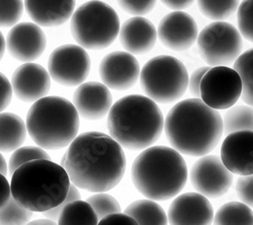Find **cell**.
I'll use <instances>...</instances> for the list:
<instances>
[{
	"label": "cell",
	"instance_id": "11",
	"mask_svg": "<svg viewBox=\"0 0 253 225\" xmlns=\"http://www.w3.org/2000/svg\"><path fill=\"white\" fill-rule=\"evenodd\" d=\"M91 62L88 53L80 46L67 44L56 48L50 55V77L65 87H79L87 78Z\"/></svg>",
	"mask_w": 253,
	"mask_h": 225
},
{
	"label": "cell",
	"instance_id": "39",
	"mask_svg": "<svg viewBox=\"0 0 253 225\" xmlns=\"http://www.w3.org/2000/svg\"><path fill=\"white\" fill-rule=\"evenodd\" d=\"M97 225H138V223L129 215L125 213H116L104 217Z\"/></svg>",
	"mask_w": 253,
	"mask_h": 225
},
{
	"label": "cell",
	"instance_id": "36",
	"mask_svg": "<svg viewBox=\"0 0 253 225\" xmlns=\"http://www.w3.org/2000/svg\"><path fill=\"white\" fill-rule=\"evenodd\" d=\"M81 200V195L79 193V190L77 187H75L74 185H70V188H69V192H68V195L66 197V199L64 200V202H63L60 206L54 208V209H51L49 211H46L44 212V217H46V219H50L52 221H57L59 219V216H60V213L62 211V209L64 208L67 204L71 203V202H75V201H79Z\"/></svg>",
	"mask_w": 253,
	"mask_h": 225
},
{
	"label": "cell",
	"instance_id": "13",
	"mask_svg": "<svg viewBox=\"0 0 253 225\" xmlns=\"http://www.w3.org/2000/svg\"><path fill=\"white\" fill-rule=\"evenodd\" d=\"M141 68L135 56L128 52L116 51L108 54L99 64L102 84L114 90L133 88L140 78Z\"/></svg>",
	"mask_w": 253,
	"mask_h": 225
},
{
	"label": "cell",
	"instance_id": "6",
	"mask_svg": "<svg viewBox=\"0 0 253 225\" xmlns=\"http://www.w3.org/2000/svg\"><path fill=\"white\" fill-rule=\"evenodd\" d=\"M27 130L43 149L55 150L70 145L79 131V115L71 101L61 96H46L30 108Z\"/></svg>",
	"mask_w": 253,
	"mask_h": 225
},
{
	"label": "cell",
	"instance_id": "3",
	"mask_svg": "<svg viewBox=\"0 0 253 225\" xmlns=\"http://www.w3.org/2000/svg\"><path fill=\"white\" fill-rule=\"evenodd\" d=\"M110 136L129 150H145L158 141L164 118L158 105L145 95L130 94L117 100L108 116Z\"/></svg>",
	"mask_w": 253,
	"mask_h": 225
},
{
	"label": "cell",
	"instance_id": "14",
	"mask_svg": "<svg viewBox=\"0 0 253 225\" xmlns=\"http://www.w3.org/2000/svg\"><path fill=\"white\" fill-rule=\"evenodd\" d=\"M157 37L166 48L177 52L185 51L197 42L199 28L191 14L173 11L160 20Z\"/></svg>",
	"mask_w": 253,
	"mask_h": 225
},
{
	"label": "cell",
	"instance_id": "4",
	"mask_svg": "<svg viewBox=\"0 0 253 225\" xmlns=\"http://www.w3.org/2000/svg\"><path fill=\"white\" fill-rule=\"evenodd\" d=\"M70 182L65 169L60 165L46 159L33 160L11 176V196L24 208L44 213L64 202Z\"/></svg>",
	"mask_w": 253,
	"mask_h": 225
},
{
	"label": "cell",
	"instance_id": "17",
	"mask_svg": "<svg viewBox=\"0 0 253 225\" xmlns=\"http://www.w3.org/2000/svg\"><path fill=\"white\" fill-rule=\"evenodd\" d=\"M220 158L233 175H253V132L239 131L227 135L222 143Z\"/></svg>",
	"mask_w": 253,
	"mask_h": 225
},
{
	"label": "cell",
	"instance_id": "28",
	"mask_svg": "<svg viewBox=\"0 0 253 225\" xmlns=\"http://www.w3.org/2000/svg\"><path fill=\"white\" fill-rule=\"evenodd\" d=\"M204 16L215 22H224L234 14L239 7V1H200L197 2Z\"/></svg>",
	"mask_w": 253,
	"mask_h": 225
},
{
	"label": "cell",
	"instance_id": "12",
	"mask_svg": "<svg viewBox=\"0 0 253 225\" xmlns=\"http://www.w3.org/2000/svg\"><path fill=\"white\" fill-rule=\"evenodd\" d=\"M189 178L197 193L207 199L224 196L233 183V174L226 169L217 155H205L197 160Z\"/></svg>",
	"mask_w": 253,
	"mask_h": 225
},
{
	"label": "cell",
	"instance_id": "15",
	"mask_svg": "<svg viewBox=\"0 0 253 225\" xmlns=\"http://www.w3.org/2000/svg\"><path fill=\"white\" fill-rule=\"evenodd\" d=\"M47 46L45 33L34 23L16 24L8 33L6 47L9 54L22 62H33L43 55Z\"/></svg>",
	"mask_w": 253,
	"mask_h": 225
},
{
	"label": "cell",
	"instance_id": "18",
	"mask_svg": "<svg viewBox=\"0 0 253 225\" xmlns=\"http://www.w3.org/2000/svg\"><path fill=\"white\" fill-rule=\"evenodd\" d=\"M10 84L12 91L18 99L26 103H36L49 93L51 77L43 66L36 63H25L15 69Z\"/></svg>",
	"mask_w": 253,
	"mask_h": 225
},
{
	"label": "cell",
	"instance_id": "32",
	"mask_svg": "<svg viewBox=\"0 0 253 225\" xmlns=\"http://www.w3.org/2000/svg\"><path fill=\"white\" fill-rule=\"evenodd\" d=\"M237 23L240 35L253 43V0L242 1L237 10Z\"/></svg>",
	"mask_w": 253,
	"mask_h": 225
},
{
	"label": "cell",
	"instance_id": "38",
	"mask_svg": "<svg viewBox=\"0 0 253 225\" xmlns=\"http://www.w3.org/2000/svg\"><path fill=\"white\" fill-rule=\"evenodd\" d=\"M210 68L211 67H209V66L200 67V68L196 69L192 73V75L188 77L187 89H188L189 92H191V94L195 96V98H199V96H200V87H201L202 79Z\"/></svg>",
	"mask_w": 253,
	"mask_h": 225
},
{
	"label": "cell",
	"instance_id": "27",
	"mask_svg": "<svg viewBox=\"0 0 253 225\" xmlns=\"http://www.w3.org/2000/svg\"><path fill=\"white\" fill-rule=\"evenodd\" d=\"M242 83L241 98L247 106L253 108V48L242 53L234 62L233 68Z\"/></svg>",
	"mask_w": 253,
	"mask_h": 225
},
{
	"label": "cell",
	"instance_id": "31",
	"mask_svg": "<svg viewBox=\"0 0 253 225\" xmlns=\"http://www.w3.org/2000/svg\"><path fill=\"white\" fill-rule=\"evenodd\" d=\"M86 202L94 210L98 219H103L112 214L121 213V206L116 198L105 193H97L89 198H87Z\"/></svg>",
	"mask_w": 253,
	"mask_h": 225
},
{
	"label": "cell",
	"instance_id": "37",
	"mask_svg": "<svg viewBox=\"0 0 253 225\" xmlns=\"http://www.w3.org/2000/svg\"><path fill=\"white\" fill-rule=\"evenodd\" d=\"M12 92L10 81L3 73L0 72V114L10 105Z\"/></svg>",
	"mask_w": 253,
	"mask_h": 225
},
{
	"label": "cell",
	"instance_id": "22",
	"mask_svg": "<svg viewBox=\"0 0 253 225\" xmlns=\"http://www.w3.org/2000/svg\"><path fill=\"white\" fill-rule=\"evenodd\" d=\"M27 125L12 113L0 114V152H12L22 147L27 139Z\"/></svg>",
	"mask_w": 253,
	"mask_h": 225
},
{
	"label": "cell",
	"instance_id": "20",
	"mask_svg": "<svg viewBox=\"0 0 253 225\" xmlns=\"http://www.w3.org/2000/svg\"><path fill=\"white\" fill-rule=\"evenodd\" d=\"M119 36L124 49L133 56L151 51L158 39L155 26L142 16L126 19L120 29Z\"/></svg>",
	"mask_w": 253,
	"mask_h": 225
},
{
	"label": "cell",
	"instance_id": "29",
	"mask_svg": "<svg viewBox=\"0 0 253 225\" xmlns=\"http://www.w3.org/2000/svg\"><path fill=\"white\" fill-rule=\"evenodd\" d=\"M34 212L20 206L12 198L0 209V225H27L30 223Z\"/></svg>",
	"mask_w": 253,
	"mask_h": 225
},
{
	"label": "cell",
	"instance_id": "23",
	"mask_svg": "<svg viewBox=\"0 0 253 225\" xmlns=\"http://www.w3.org/2000/svg\"><path fill=\"white\" fill-rule=\"evenodd\" d=\"M138 225H168V218L158 203L151 200H137L125 209Z\"/></svg>",
	"mask_w": 253,
	"mask_h": 225
},
{
	"label": "cell",
	"instance_id": "42",
	"mask_svg": "<svg viewBox=\"0 0 253 225\" xmlns=\"http://www.w3.org/2000/svg\"><path fill=\"white\" fill-rule=\"evenodd\" d=\"M27 225H58V224L55 221H52L50 219H38L28 223Z\"/></svg>",
	"mask_w": 253,
	"mask_h": 225
},
{
	"label": "cell",
	"instance_id": "35",
	"mask_svg": "<svg viewBox=\"0 0 253 225\" xmlns=\"http://www.w3.org/2000/svg\"><path fill=\"white\" fill-rule=\"evenodd\" d=\"M120 7L126 13L135 16H141L152 11L155 7V1H118Z\"/></svg>",
	"mask_w": 253,
	"mask_h": 225
},
{
	"label": "cell",
	"instance_id": "1",
	"mask_svg": "<svg viewBox=\"0 0 253 225\" xmlns=\"http://www.w3.org/2000/svg\"><path fill=\"white\" fill-rule=\"evenodd\" d=\"M65 171L72 185L92 193L117 187L126 173V155L110 136L89 131L77 136L65 153Z\"/></svg>",
	"mask_w": 253,
	"mask_h": 225
},
{
	"label": "cell",
	"instance_id": "16",
	"mask_svg": "<svg viewBox=\"0 0 253 225\" xmlns=\"http://www.w3.org/2000/svg\"><path fill=\"white\" fill-rule=\"evenodd\" d=\"M214 215L209 199L199 193L188 192L172 201L167 218L170 225H211Z\"/></svg>",
	"mask_w": 253,
	"mask_h": 225
},
{
	"label": "cell",
	"instance_id": "21",
	"mask_svg": "<svg viewBox=\"0 0 253 225\" xmlns=\"http://www.w3.org/2000/svg\"><path fill=\"white\" fill-rule=\"evenodd\" d=\"M25 7L37 26L51 28L65 24L72 17L75 1H26Z\"/></svg>",
	"mask_w": 253,
	"mask_h": 225
},
{
	"label": "cell",
	"instance_id": "33",
	"mask_svg": "<svg viewBox=\"0 0 253 225\" xmlns=\"http://www.w3.org/2000/svg\"><path fill=\"white\" fill-rule=\"evenodd\" d=\"M23 1H0V28L14 27L24 12Z\"/></svg>",
	"mask_w": 253,
	"mask_h": 225
},
{
	"label": "cell",
	"instance_id": "26",
	"mask_svg": "<svg viewBox=\"0 0 253 225\" xmlns=\"http://www.w3.org/2000/svg\"><path fill=\"white\" fill-rule=\"evenodd\" d=\"M223 120V134L226 136L239 131L253 132V108L235 106L227 110Z\"/></svg>",
	"mask_w": 253,
	"mask_h": 225
},
{
	"label": "cell",
	"instance_id": "2",
	"mask_svg": "<svg viewBox=\"0 0 253 225\" xmlns=\"http://www.w3.org/2000/svg\"><path fill=\"white\" fill-rule=\"evenodd\" d=\"M164 132L172 148L180 154L202 157L213 151L223 136L221 114L201 98L179 101L164 120Z\"/></svg>",
	"mask_w": 253,
	"mask_h": 225
},
{
	"label": "cell",
	"instance_id": "40",
	"mask_svg": "<svg viewBox=\"0 0 253 225\" xmlns=\"http://www.w3.org/2000/svg\"><path fill=\"white\" fill-rule=\"evenodd\" d=\"M11 198L10 183L5 176L0 174V209H2Z\"/></svg>",
	"mask_w": 253,
	"mask_h": 225
},
{
	"label": "cell",
	"instance_id": "30",
	"mask_svg": "<svg viewBox=\"0 0 253 225\" xmlns=\"http://www.w3.org/2000/svg\"><path fill=\"white\" fill-rule=\"evenodd\" d=\"M38 159H46L51 160L50 155L46 152L45 149L39 146H24L19 147L13 151L8 162V175L12 176L13 173L27 162L38 160Z\"/></svg>",
	"mask_w": 253,
	"mask_h": 225
},
{
	"label": "cell",
	"instance_id": "25",
	"mask_svg": "<svg viewBox=\"0 0 253 225\" xmlns=\"http://www.w3.org/2000/svg\"><path fill=\"white\" fill-rule=\"evenodd\" d=\"M214 225H253V211L241 202L224 204L214 215Z\"/></svg>",
	"mask_w": 253,
	"mask_h": 225
},
{
	"label": "cell",
	"instance_id": "44",
	"mask_svg": "<svg viewBox=\"0 0 253 225\" xmlns=\"http://www.w3.org/2000/svg\"><path fill=\"white\" fill-rule=\"evenodd\" d=\"M5 48H6V41H5L2 33L0 32V61H1V59L3 58Z\"/></svg>",
	"mask_w": 253,
	"mask_h": 225
},
{
	"label": "cell",
	"instance_id": "41",
	"mask_svg": "<svg viewBox=\"0 0 253 225\" xmlns=\"http://www.w3.org/2000/svg\"><path fill=\"white\" fill-rule=\"evenodd\" d=\"M193 3L194 1H192V0H164V1H162V4L165 7L172 9L174 11H181L183 9H186Z\"/></svg>",
	"mask_w": 253,
	"mask_h": 225
},
{
	"label": "cell",
	"instance_id": "5",
	"mask_svg": "<svg viewBox=\"0 0 253 225\" xmlns=\"http://www.w3.org/2000/svg\"><path fill=\"white\" fill-rule=\"evenodd\" d=\"M187 166L179 152L168 146L143 150L132 166V180L141 195L151 201L177 196L187 181Z\"/></svg>",
	"mask_w": 253,
	"mask_h": 225
},
{
	"label": "cell",
	"instance_id": "7",
	"mask_svg": "<svg viewBox=\"0 0 253 225\" xmlns=\"http://www.w3.org/2000/svg\"><path fill=\"white\" fill-rule=\"evenodd\" d=\"M117 11L102 1H88L78 7L70 23L76 43L83 49L103 50L110 47L120 34Z\"/></svg>",
	"mask_w": 253,
	"mask_h": 225
},
{
	"label": "cell",
	"instance_id": "8",
	"mask_svg": "<svg viewBox=\"0 0 253 225\" xmlns=\"http://www.w3.org/2000/svg\"><path fill=\"white\" fill-rule=\"evenodd\" d=\"M140 85L147 97L155 103H175L185 93L188 72L172 56H156L147 62L140 73Z\"/></svg>",
	"mask_w": 253,
	"mask_h": 225
},
{
	"label": "cell",
	"instance_id": "19",
	"mask_svg": "<svg viewBox=\"0 0 253 225\" xmlns=\"http://www.w3.org/2000/svg\"><path fill=\"white\" fill-rule=\"evenodd\" d=\"M73 106L81 118L96 121L109 114L113 107V96L103 84L89 81L82 84L75 90Z\"/></svg>",
	"mask_w": 253,
	"mask_h": 225
},
{
	"label": "cell",
	"instance_id": "10",
	"mask_svg": "<svg viewBox=\"0 0 253 225\" xmlns=\"http://www.w3.org/2000/svg\"><path fill=\"white\" fill-rule=\"evenodd\" d=\"M241 94V78L233 68L211 67L202 79L201 99L213 110L221 111L234 107Z\"/></svg>",
	"mask_w": 253,
	"mask_h": 225
},
{
	"label": "cell",
	"instance_id": "24",
	"mask_svg": "<svg viewBox=\"0 0 253 225\" xmlns=\"http://www.w3.org/2000/svg\"><path fill=\"white\" fill-rule=\"evenodd\" d=\"M98 218L86 201L71 202L62 209L58 225H97Z\"/></svg>",
	"mask_w": 253,
	"mask_h": 225
},
{
	"label": "cell",
	"instance_id": "34",
	"mask_svg": "<svg viewBox=\"0 0 253 225\" xmlns=\"http://www.w3.org/2000/svg\"><path fill=\"white\" fill-rule=\"evenodd\" d=\"M235 190L241 203L253 208V175L240 177L237 180Z\"/></svg>",
	"mask_w": 253,
	"mask_h": 225
},
{
	"label": "cell",
	"instance_id": "9",
	"mask_svg": "<svg viewBox=\"0 0 253 225\" xmlns=\"http://www.w3.org/2000/svg\"><path fill=\"white\" fill-rule=\"evenodd\" d=\"M197 42L202 59L212 67H228L242 54V36L233 25L226 22L206 26L199 34Z\"/></svg>",
	"mask_w": 253,
	"mask_h": 225
},
{
	"label": "cell",
	"instance_id": "43",
	"mask_svg": "<svg viewBox=\"0 0 253 225\" xmlns=\"http://www.w3.org/2000/svg\"><path fill=\"white\" fill-rule=\"evenodd\" d=\"M0 174L3 176H6L8 174V166L1 153H0Z\"/></svg>",
	"mask_w": 253,
	"mask_h": 225
}]
</instances>
